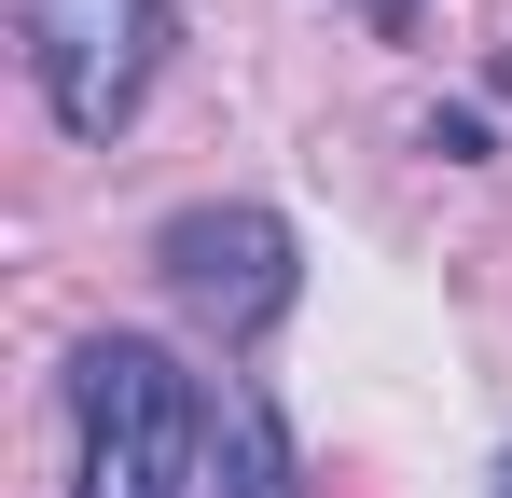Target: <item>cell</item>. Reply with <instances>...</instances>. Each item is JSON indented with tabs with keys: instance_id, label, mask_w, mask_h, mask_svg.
<instances>
[{
	"instance_id": "7a4b0ae2",
	"label": "cell",
	"mask_w": 512,
	"mask_h": 498,
	"mask_svg": "<svg viewBox=\"0 0 512 498\" xmlns=\"http://www.w3.org/2000/svg\"><path fill=\"white\" fill-rule=\"evenodd\" d=\"M28 70L70 139H111L167 70V0H28Z\"/></svg>"
},
{
	"instance_id": "3957f363",
	"label": "cell",
	"mask_w": 512,
	"mask_h": 498,
	"mask_svg": "<svg viewBox=\"0 0 512 498\" xmlns=\"http://www.w3.org/2000/svg\"><path fill=\"white\" fill-rule=\"evenodd\" d=\"M167 291L208 332L250 346V332L291 305V222H277V208H180L167 222Z\"/></svg>"
},
{
	"instance_id": "6da1fadb",
	"label": "cell",
	"mask_w": 512,
	"mask_h": 498,
	"mask_svg": "<svg viewBox=\"0 0 512 498\" xmlns=\"http://www.w3.org/2000/svg\"><path fill=\"white\" fill-rule=\"evenodd\" d=\"M70 415H84V498H194L208 457V402L167 346L139 332H97L70 360Z\"/></svg>"
},
{
	"instance_id": "277c9868",
	"label": "cell",
	"mask_w": 512,
	"mask_h": 498,
	"mask_svg": "<svg viewBox=\"0 0 512 498\" xmlns=\"http://www.w3.org/2000/svg\"><path fill=\"white\" fill-rule=\"evenodd\" d=\"M222 471H236V498H291V457H277V415L236 388L222 402Z\"/></svg>"
},
{
	"instance_id": "8992f818",
	"label": "cell",
	"mask_w": 512,
	"mask_h": 498,
	"mask_svg": "<svg viewBox=\"0 0 512 498\" xmlns=\"http://www.w3.org/2000/svg\"><path fill=\"white\" fill-rule=\"evenodd\" d=\"M499 485H512V471H499Z\"/></svg>"
},
{
	"instance_id": "5b68a950",
	"label": "cell",
	"mask_w": 512,
	"mask_h": 498,
	"mask_svg": "<svg viewBox=\"0 0 512 498\" xmlns=\"http://www.w3.org/2000/svg\"><path fill=\"white\" fill-rule=\"evenodd\" d=\"M360 14H374V28H416V0H360Z\"/></svg>"
}]
</instances>
